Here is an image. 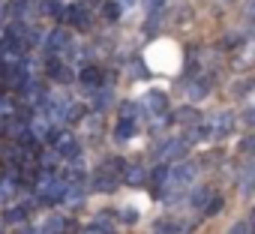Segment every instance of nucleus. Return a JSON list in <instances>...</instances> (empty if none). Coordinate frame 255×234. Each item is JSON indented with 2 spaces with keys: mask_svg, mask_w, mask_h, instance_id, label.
<instances>
[{
  "mask_svg": "<svg viewBox=\"0 0 255 234\" xmlns=\"http://www.w3.org/2000/svg\"><path fill=\"white\" fill-rule=\"evenodd\" d=\"M81 114H84V108H81V105H69L66 120H81Z\"/></svg>",
  "mask_w": 255,
  "mask_h": 234,
  "instance_id": "412c9836",
  "label": "nucleus"
},
{
  "mask_svg": "<svg viewBox=\"0 0 255 234\" xmlns=\"http://www.w3.org/2000/svg\"><path fill=\"white\" fill-rule=\"evenodd\" d=\"M183 150H186L183 141H168V144L159 150V159H177V156H183Z\"/></svg>",
  "mask_w": 255,
  "mask_h": 234,
  "instance_id": "0eeeda50",
  "label": "nucleus"
},
{
  "mask_svg": "<svg viewBox=\"0 0 255 234\" xmlns=\"http://www.w3.org/2000/svg\"><path fill=\"white\" fill-rule=\"evenodd\" d=\"M54 141H57V153L63 156V159H78V141L72 138V135H54Z\"/></svg>",
  "mask_w": 255,
  "mask_h": 234,
  "instance_id": "f03ea898",
  "label": "nucleus"
},
{
  "mask_svg": "<svg viewBox=\"0 0 255 234\" xmlns=\"http://www.w3.org/2000/svg\"><path fill=\"white\" fill-rule=\"evenodd\" d=\"M126 180H129L132 186H138V183L144 180V171H141V168H129V171H126Z\"/></svg>",
  "mask_w": 255,
  "mask_h": 234,
  "instance_id": "f3484780",
  "label": "nucleus"
},
{
  "mask_svg": "<svg viewBox=\"0 0 255 234\" xmlns=\"http://www.w3.org/2000/svg\"><path fill=\"white\" fill-rule=\"evenodd\" d=\"M114 186H117L114 174L108 177V171H105V168H99V171H96V177H93V189H99V192H111Z\"/></svg>",
  "mask_w": 255,
  "mask_h": 234,
  "instance_id": "423d86ee",
  "label": "nucleus"
},
{
  "mask_svg": "<svg viewBox=\"0 0 255 234\" xmlns=\"http://www.w3.org/2000/svg\"><path fill=\"white\" fill-rule=\"evenodd\" d=\"M192 177H195V168H192V165H177L174 171H168L165 180H168V186H183V183H189Z\"/></svg>",
  "mask_w": 255,
  "mask_h": 234,
  "instance_id": "7ed1b4c3",
  "label": "nucleus"
},
{
  "mask_svg": "<svg viewBox=\"0 0 255 234\" xmlns=\"http://www.w3.org/2000/svg\"><path fill=\"white\" fill-rule=\"evenodd\" d=\"M228 234H246V222H237V225H234Z\"/></svg>",
  "mask_w": 255,
  "mask_h": 234,
  "instance_id": "7c9ffc66",
  "label": "nucleus"
},
{
  "mask_svg": "<svg viewBox=\"0 0 255 234\" xmlns=\"http://www.w3.org/2000/svg\"><path fill=\"white\" fill-rule=\"evenodd\" d=\"M204 210H207L210 216H213V213H219V210H222V198H213V201H210V207H204Z\"/></svg>",
  "mask_w": 255,
  "mask_h": 234,
  "instance_id": "a878e982",
  "label": "nucleus"
},
{
  "mask_svg": "<svg viewBox=\"0 0 255 234\" xmlns=\"http://www.w3.org/2000/svg\"><path fill=\"white\" fill-rule=\"evenodd\" d=\"M132 75H135V78H144V75H147V69H144V66L135 60V63H132Z\"/></svg>",
  "mask_w": 255,
  "mask_h": 234,
  "instance_id": "cd10ccee",
  "label": "nucleus"
},
{
  "mask_svg": "<svg viewBox=\"0 0 255 234\" xmlns=\"http://www.w3.org/2000/svg\"><path fill=\"white\" fill-rule=\"evenodd\" d=\"M117 12H120V6H117V3H108V6H105V18H111V21H114V18H120Z\"/></svg>",
  "mask_w": 255,
  "mask_h": 234,
  "instance_id": "b1692460",
  "label": "nucleus"
},
{
  "mask_svg": "<svg viewBox=\"0 0 255 234\" xmlns=\"http://www.w3.org/2000/svg\"><path fill=\"white\" fill-rule=\"evenodd\" d=\"M78 81H81L87 90H96V87L102 84V69H96V66H87V69L78 75Z\"/></svg>",
  "mask_w": 255,
  "mask_h": 234,
  "instance_id": "20e7f679",
  "label": "nucleus"
},
{
  "mask_svg": "<svg viewBox=\"0 0 255 234\" xmlns=\"http://www.w3.org/2000/svg\"><path fill=\"white\" fill-rule=\"evenodd\" d=\"M144 105H147L150 111H156V114H162V111L168 108V96H165V93H159V90H150V93L144 96Z\"/></svg>",
  "mask_w": 255,
  "mask_h": 234,
  "instance_id": "39448f33",
  "label": "nucleus"
},
{
  "mask_svg": "<svg viewBox=\"0 0 255 234\" xmlns=\"http://www.w3.org/2000/svg\"><path fill=\"white\" fill-rule=\"evenodd\" d=\"M0 114H12V99H0Z\"/></svg>",
  "mask_w": 255,
  "mask_h": 234,
  "instance_id": "c756f323",
  "label": "nucleus"
},
{
  "mask_svg": "<svg viewBox=\"0 0 255 234\" xmlns=\"http://www.w3.org/2000/svg\"><path fill=\"white\" fill-rule=\"evenodd\" d=\"M114 135H117L120 141L132 138V135H135V120H129V117H123V120L117 123V129H114Z\"/></svg>",
  "mask_w": 255,
  "mask_h": 234,
  "instance_id": "6e6552de",
  "label": "nucleus"
},
{
  "mask_svg": "<svg viewBox=\"0 0 255 234\" xmlns=\"http://www.w3.org/2000/svg\"><path fill=\"white\" fill-rule=\"evenodd\" d=\"M66 42H69V33H66V30H54L51 39H48V48H51V51H60Z\"/></svg>",
  "mask_w": 255,
  "mask_h": 234,
  "instance_id": "ddd939ff",
  "label": "nucleus"
},
{
  "mask_svg": "<svg viewBox=\"0 0 255 234\" xmlns=\"http://www.w3.org/2000/svg\"><path fill=\"white\" fill-rule=\"evenodd\" d=\"M117 6H135V0H117Z\"/></svg>",
  "mask_w": 255,
  "mask_h": 234,
  "instance_id": "2f4dec72",
  "label": "nucleus"
},
{
  "mask_svg": "<svg viewBox=\"0 0 255 234\" xmlns=\"http://www.w3.org/2000/svg\"><path fill=\"white\" fill-rule=\"evenodd\" d=\"M156 234H177V225L174 222H159L156 225Z\"/></svg>",
  "mask_w": 255,
  "mask_h": 234,
  "instance_id": "6ab92c4d",
  "label": "nucleus"
},
{
  "mask_svg": "<svg viewBox=\"0 0 255 234\" xmlns=\"http://www.w3.org/2000/svg\"><path fill=\"white\" fill-rule=\"evenodd\" d=\"M165 177H168V168H156L153 171V183L156 186H165Z\"/></svg>",
  "mask_w": 255,
  "mask_h": 234,
  "instance_id": "aec40b11",
  "label": "nucleus"
},
{
  "mask_svg": "<svg viewBox=\"0 0 255 234\" xmlns=\"http://www.w3.org/2000/svg\"><path fill=\"white\" fill-rule=\"evenodd\" d=\"M231 126H234V117H231L228 111L216 117V135H219V138H225V135L231 132Z\"/></svg>",
  "mask_w": 255,
  "mask_h": 234,
  "instance_id": "9b49d317",
  "label": "nucleus"
},
{
  "mask_svg": "<svg viewBox=\"0 0 255 234\" xmlns=\"http://www.w3.org/2000/svg\"><path fill=\"white\" fill-rule=\"evenodd\" d=\"M207 198H210L207 189H198V192H195V204H207Z\"/></svg>",
  "mask_w": 255,
  "mask_h": 234,
  "instance_id": "c85d7f7f",
  "label": "nucleus"
},
{
  "mask_svg": "<svg viewBox=\"0 0 255 234\" xmlns=\"http://www.w3.org/2000/svg\"><path fill=\"white\" fill-rule=\"evenodd\" d=\"M120 219H123V222H135V219H138V210H129V207H126V210H120Z\"/></svg>",
  "mask_w": 255,
  "mask_h": 234,
  "instance_id": "4be33fe9",
  "label": "nucleus"
},
{
  "mask_svg": "<svg viewBox=\"0 0 255 234\" xmlns=\"http://www.w3.org/2000/svg\"><path fill=\"white\" fill-rule=\"evenodd\" d=\"M45 231H48V234H60V231H63V219H60V216H51V219L45 222Z\"/></svg>",
  "mask_w": 255,
  "mask_h": 234,
  "instance_id": "dca6fc26",
  "label": "nucleus"
},
{
  "mask_svg": "<svg viewBox=\"0 0 255 234\" xmlns=\"http://www.w3.org/2000/svg\"><path fill=\"white\" fill-rule=\"evenodd\" d=\"M207 84H210L207 78H201V81H189V96H192V99H204L207 90H210Z\"/></svg>",
  "mask_w": 255,
  "mask_h": 234,
  "instance_id": "f8f14e48",
  "label": "nucleus"
},
{
  "mask_svg": "<svg viewBox=\"0 0 255 234\" xmlns=\"http://www.w3.org/2000/svg\"><path fill=\"white\" fill-rule=\"evenodd\" d=\"M120 114H123V117H129V120H132V117H135V105H132V102H123Z\"/></svg>",
  "mask_w": 255,
  "mask_h": 234,
  "instance_id": "5701e85b",
  "label": "nucleus"
},
{
  "mask_svg": "<svg viewBox=\"0 0 255 234\" xmlns=\"http://www.w3.org/2000/svg\"><path fill=\"white\" fill-rule=\"evenodd\" d=\"M24 216H27V207H15V210H6V213H3L6 222H21Z\"/></svg>",
  "mask_w": 255,
  "mask_h": 234,
  "instance_id": "4468645a",
  "label": "nucleus"
},
{
  "mask_svg": "<svg viewBox=\"0 0 255 234\" xmlns=\"http://www.w3.org/2000/svg\"><path fill=\"white\" fill-rule=\"evenodd\" d=\"M15 189V180H0V198H9Z\"/></svg>",
  "mask_w": 255,
  "mask_h": 234,
  "instance_id": "a211bd4d",
  "label": "nucleus"
},
{
  "mask_svg": "<svg viewBox=\"0 0 255 234\" xmlns=\"http://www.w3.org/2000/svg\"><path fill=\"white\" fill-rule=\"evenodd\" d=\"M249 189H252V165L243 171V192H249Z\"/></svg>",
  "mask_w": 255,
  "mask_h": 234,
  "instance_id": "393cba45",
  "label": "nucleus"
},
{
  "mask_svg": "<svg viewBox=\"0 0 255 234\" xmlns=\"http://www.w3.org/2000/svg\"><path fill=\"white\" fill-rule=\"evenodd\" d=\"M162 3H165V0H144V6H147L150 12H156V9H162Z\"/></svg>",
  "mask_w": 255,
  "mask_h": 234,
  "instance_id": "bb28decb",
  "label": "nucleus"
},
{
  "mask_svg": "<svg viewBox=\"0 0 255 234\" xmlns=\"http://www.w3.org/2000/svg\"><path fill=\"white\" fill-rule=\"evenodd\" d=\"M150 60H153V66H159V69H165V72H171L174 66H177V48L171 45V42H159V45H153L150 48V54H147Z\"/></svg>",
  "mask_w": 255,
  "mask_h": 234,
  "instance_id": "f257e3e1",
  "label": "nucleus"
},
{
  "mask_svg": "<svg viewBox=\"0 0 255 234\" xmlns=\"http://www.w3.org/2000/svg\"><path fill=\"white\" fill-rule=\"evenodd\" d=\"M48 72H51V78L54 81H60V84H69L75 75H72V69H66V66H57V63H48Z\"/></svg>",
  "mask_w": 255,
  "mask_h": 234,
  "instance_id": "1a4fd4ad",
  "label": "nucleus"
},
{
  "mask_svg": "<svg viewBox=\"0 0 255 234\" xmlns=\"http://www.w3.org/2000/svg\"><path fill=\"white\" fill-rule=\"evenodd\" d=\"M180 123H198V114H195V108H180Z\"/></svg>",
  "mask_w": 255,
  "mask_h": 234,
  "instance_id": "2eb2a0df",
  "label": "nucleus"
},
{
  "mask_svg": "<svg viewBox=\"0 0 255 234\" xmlns=\"http://www.w3.org/2000/svg\"><path fill=\"white\" fill-rule=\"evenodd\" d=\"M15 234H39V231H33V228H21V231H15Z\"/></svg>",
  "mask_w": 255,
  "mask_h": 234,
  "instance_id": "473e14b6",
  "label": "nucleus"
},
{
  "mask_svg": "<svg viewBox=\"0 0 255 234\" xmlns=\"http://www.w3.org/2000/svg\"><path fill=\"white\" fill-rule=\"evenodd\" d=\"M108 105H111V87H102V84H99V87H96V99H93V108H96V111H105Z\"/></svg>",
  "mask_w": 255,
  "mask_h": 234,
  "instance_id": "9d476101",
  "label": "nucleus"
}]
</instances>
